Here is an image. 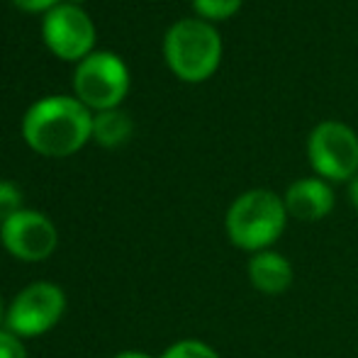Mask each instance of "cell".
Segmentation results:
<instances>
[{"label": "cell", "instance_id": "obj_3", "mask_svg": "<svg viewBox=\"0 0 358 358\" xmlns=\"http://www.w3.org/2000/svg\"><path fill=\"white\" fill-rule=\"evenodd\" d=\"M164 54L178 78L200 83L210 78L222 59V39L203 20H180L166 32Z\"/></svg>", "mask_w": 358, "mask_h": 358}, {"label": "cell", "instance_id": "obj_12", "mask_svg": "<svg viewBox=\"0 0 358 358\" xmlns=\"http://www.w3.org/2000/svg\"><path fill=\"white\" fill-rule=\"evenodd\" d=\"M159 358H222L210 344L198 339H183L171 344Z\"/></svg>", "mask_w": 358, "mask_h": 358}, {"label": "cell", "instance_id": "obj_1", "mask_svg": "<svg viewBox=\"0 0 358 358\" xmlns=\"http://www.w3.org/2000/svg\"><path fill=\"white\" fill-rule=\"evenodd\" d=\"M22 134L37 154L71 156L93 137V115L80 100L54 95L24 113Z\"/></svg>", "mask_w": 358, "mask_h": 358}, {"label": "cell", "instance_id": "obj_6", "mask_svg": "<svg viewBox=\"0 0 358 358\" xmlns=\"http://www.w3.org/2000/svg\"><path fill=\"white\" fill-rule=\"evenodd\" d=\"M66 295L54 283H32L17 292L8 307L5 327L20 339H34L47 334L64 317Z\"/></svg>", "mask_w": 358, "mask_h": 358}, {"label": "cell", "instance_id": "obj_13", "mask_svg": "<svg viewBox=\"0 0 358 358\" xmlns=\"http://www.w3.org/2000/svg\"><path fill=\"white\" fill-rule=\"evenodd\" d=\"M193 5L205 20H227L241 8V0H193Z\"/></svg>", "mask_w": 358, "mask_h": 358}, {"label": "cell", "instance_id": "obj_19", "mask_svg": "<svg viewBox=\"0 0 358 358\" xmlns=\"http://www.w3.org/2000/svg\"><path fill=\"white\" fill-rule=\"evenodd\" d=\"M5 315H8V310H5V307H3V300H0V324L5 322Z\"/></svg>", "mask_w": 358, "mask_h": 358}, {"label": "cell", "instance_id": "obj_11", "mask_svg": "<svg viewBox=\"0 0 358 358\" xmlns=\"http://www.w3.org/2000/svg\"><path fill=\"white\" fill-rule=\"evenodd\" d=\"M132 134V120L122 110H100L93 117V137L103 146H120Z\"/></svg>", "mask_w": 358, "mask_h": 358}, {"label": "cell", "instance_id": "obj_14", "mask_svg": "<svg viewBox=\"0 0 358 358\" xmlns=\"http://www.w3.org/2000/svg\"><path fill=\"white\" fill-rule=\"evenodd\" d=\"M20 210H24L20 188L10 180H0V224L13 215H17Z\"/></svg>", "mask_w": 358, "mask_h": 358}, {"label": "cell", "instance_id": "obj_9", "mask_svg": "<svg viewBox=\"0 0 358 358\" xmlns=\"http://www.w3.org/2000/svg\"><path fill=\"white\" fill-rule=\"evenodd\" d=\"M285 210L300 222H320L334 210V190L324 178H300L287 188Z\"/></svg>", "mask_w": 358, "mask_h": 358}, {"label": "cell", "instance_id": "obj_18", "mask_svg": "<svg viewBox=\"0 0 358 358\" xmlns=\"http://www.w3.org/2000/svg\"><path fill=\"white\" fill-rule=\"evenodd\" d=\"M113 358H151V356L144 354V351H120V354Z\"/></svg>", "mask_w": 358, "mask_h": 358}, {"label": "cell", "instance_id": "obj_5", "mask_svg": "<svg viewBox=\"0 0 358 358\" xmlns=\"http://www.w3.org/2000/svg\"><path fill=\"white\" fill-rule=\"evenodd\" d=\"M307 156L317 176L327 183H341L358 176V137L344 122L317 124L307 142Z\"/></svg>", "mask_w": 358, "mask_h": 358}, {"label": "cell", "instance_id": "obj_2", "mask_svg": "<svg viewBox=\"0 0 358 358\" xmlns=\"http://www.w3.org/2000/svg\"><path fill=\"white\" fill-rule=\"evenodd\" d=\"M287 210L280 195L273 190H246L227 210L224 229L229 241L246 254L268 251L283 236L287 224Z\"/></svg>", "mask_w": 358, "mask_h": 358}, {"label": "cell", "instance_id": "obj_4", "mask_svg": "<svg viewBox=\"0 0 358 358\" xmlns=\"http://www.w3.org/2000/svg\"><path fill=\"white\" fill-rule=\"evenodd\" d=\"M129 88L124 62L113 52H90L73 73V90L85 108L113 110Z\"/></svg>", "mask_w": 358, "mask_h": 358}, {"label": "cell", "instance_id": "obj_8", "mask_svg": "<svg viewBox=\"0 0 358 358\" xmlns=\"http://www.w3.org/2000/svg\"><path fill=\"white\" fill-rule=\"evenodd\" d=\"M3 246L24 264H37L54 254L59 244V234L54 222L37 210H20L10 220L0 224Z\"/></svg>", "mask_w": 358, "mask_h": 358}, {"label": "cell", "instance_id": "obj_7", "mask_svg": "<svg viewBox=\"0 0 358 358\" xmlns=\"http://www.w3.org/2000/svg\"><path fill=\"white\" fill-rule=\"evenodd\" d=\"M42 34L47 47L66 62H83L95 44L93 20L71 3H59L44 15Z\"/></svg>", "mask_w": 358, "mask_h": 358}, {"label": "cell", "instance_id": "obj_20", "mask_svg": "<svg viewBox=\"0 0 358 358\" xmlns=\"http://www.w3.org/2000/svg\"><path fill=\"white\" fill-rule=\"evenodd\" d=\"M66 3H71V5H78V3H80V0H66Z\"/></svg>", "mask_w": 358, "mask_h": 358}, {"label": "cell", "instance_id": "obj_17", "mask_svg": "<svg viewBox=\"0 0 358 358\" xmlns=\"http://www.w3.org/2000/svg\"><path fill=\"white\" fill-rule=\"evenodd\" d=\"M349 200H351V205L358 210V176L349 180Z\"/></svg>", "mask_w": 358, "mask_h": 358}, {"label": "cell", "instance_id": "obj_16", "mask_svg": "<svg viewBox=\"0 0 358 358\" xmlns=\"http://www.w3.org/2000/svg\"><path fill=\"white\" fill-rule=\"evenodd\" d=\"M13 3L17 5V8L27 10V13H39V10L49 13L54 5H59V0H13Z\"/></svg>", "mask_w": 358, "mask_h": 358}, {"label": "cell", "instance_id": "obj_10", "mask_svg": "<svg viewBox=\"0 0 358 358\" xmlns=\"http://www.w3.org/2000/svg\"><path fill=\"white\" fill-rule=\"evenodd\" d=\"M246 273H249V283L254 290L271 297L283 295L285 290H290L292 280H295V268H292L290 259L273 249L259 251V254L251 256Z\"/></svg>", "mask_w": 358, "mask_h": 358}, {"label": "cell", "instance_id": "obj_15", "mask_svg": "<svg viewBox=\"0 0 358 358\" xmlns=\"http://www.w3.org/2000/svg\"><path fill=\"white\" fill-rule=\"evenodd\" d=\"M0 358H27L20 336H15L8 329H0Z\"/></svg>", "mask_w": 358, "mask_h": 358}]
</instances>
